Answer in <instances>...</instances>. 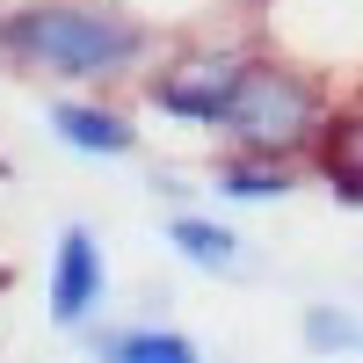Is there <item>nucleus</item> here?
Masks as SVG:
<instances>
[{"label": "nucleus", "instance_id": "f257e3e1", "mask_svg": "<svg viewBox=\"0 0 363 363\" xmlns=\"http://www.w3.org/2000/svg\"><path fill=\"white\" fill-rule=\"evenodd\" d=\"M0 51L37 73H58V80H109L145 58V29L124 15H102V8L44 0V8L0 15Z\"/></svg>", "mask_w": 363, "mask_h": 363}, {"label": "nucleus", "instance_id": "f03ea898", "mask_svg": "<svg viewBox=\"0 0 363 363\" xmlns=\"http://www.w3.org/2000/svg\"><path fill=\"white\" fill-rule=\"evenodd\" d=\"M218 131L233 153H269V160H306L327 131V95L291 73V66H240V87L218 116Z\"/></svg>", "mask_w": 363, "mask_h": 363}, {"label": "nucleus", "instance_id": "7ed1b4c3", "mask_svg": "<svg viewBox=\"0 0 363 363\" xmlns=\"http://www.w3.org/2000/svg\"><path fill=\"white\" fill-rule=\"evenodd\" d=\"M240 66H247V58H233V51H189V58H174V66L153 80L160 116H182V124H218L225 102H233V87H240Z\"/></svg>", "mask_w": 363, "mask_h": 363}, {"label": "nucleus", "instance_id": "20e7f679", "mask_svg": "<svg viewBox=\"0 0 363 363\" xmlns=\"http://www.w3.org/2000/svg\"><path fill=\"white\" fill-rule=\"evenodd\" d=\"M109 291V269H102V240L87 225L58 233V255H51V320L58 327H87V313L102 306Z\"/></svg>", "mask_w": 363, "mask_h": 363}, {"label": "nucleus", "instance_id": "39448f33", "mask_svg": "<svg viewBox=\"0 0 363 363\" xmlns=\"http://www.w3.org/2000/svg\"><path fill=\"white\" fill-rule=\"evenodd\" d=\"M51 124H58V138H66L73 153H87V160H124L131 145H138V131L124 124V116H116V109H95V102H58Z\"/></svg>", "mask_w": 363, "mask_h": 363}, {"label": "nucleus", "instance_id": "423d86ee", "mask_svg": "<svg viewBox=\"0 0 363 363\" xmlns=\"http://www.w3.org/2000/svg\"><path fill=\"white\" fill-rule=\"evenodd\" d=\"M313 160H320V174H327V182H335V196L363 203V102H356L349 116H335V124L320 131Z\"/></svg>", "mask_w": 363, "mask_h": 363}, {"label": "nucleus", "instance_id": "0eeeda50", "mask_svg": "<svg viewBox=\"0 0 363 363\" xmlns=\"http://www.w3.org/2000/svg\"><path fill=\"white\" fill-rule=\"evenodd\" d=\"M167 240L182 247V262L211 269V277H240V269H247V255H240V240H233L225 225H211V218H189V211H182V218L167 225Z\"/></svg>", "mask_w": 363, "mask_h": 363}, {"label": "nucleus", "instance_id": "6e6552de", "mask_svg": "<svg viewBox=\"0 0 363 363\" xmlns=\"http://www.w3.org/2000/svg\"><path fill=\"white\" fill-rule=\"evenodd\" d=\"M218 189L240 196V203L291 196V160H269V153H225V160H218Z\"/></svg>", "mask_w": 363, "mask_h": 363}, {"label": "nucleus", "instance_id": "1a4fd4ad", "mask_svg": "<svg viewBox=\"0 0 363 363\" xmlns=\"http://www.w3.org/2000/svg\"><path fill=\"white\" fill-rule=\"evenodd\" d=\"M95 349L124 363H196V342L167 335V327H116V335H95Z\"/></svg>", "mask_w": 363, "mask_h": 363}, {"label": "nucleus", "instance_id": "9d476101", "mask_svg": "<svg viewBox=\"0 0 363 363\" xmlns=\"http://www.w3.org/2000/svg\"><path fill=\"white\" fill-rule=\"evenodd\" d=\"M306 342H313V349H349V342H363V327H356L349 313L313 306V313H306Z\"/></svg>", "mask_w": 363, "mask_h": 363}]
</instances>
